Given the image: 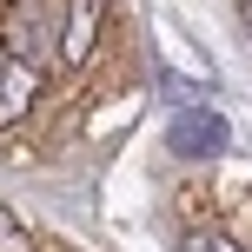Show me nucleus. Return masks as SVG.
Wrapping results in <instances>:
<instances>
[{"label": "nucleus", "instance_id": "7ed1b4c3", "mask_svg": "<svg viewBox=\"0 0 252 252\" xmlns=\"http://www.w3.org/2000/svg\"><path fill=\"white\" fill-rule=\"evenodd\" d=\"M100 13H106V0H66V33H60V60L66 66H87L93 40H100Z\"/></svg>", "mask_w": 252, "mask_h": 252}, {"label": "nucleus", "instance_id": "f03ea898", "mask_svg": "<svg viewBox=\"0 0 252 252\" xmlns=\"http://www.w3.org/2000/svg\"><path fill=\"white\" fill-rule=\"evenodd\" d=\"M33 100H40V66L33 60H0V133L7 126H20L27 113H33Z\"/></svg>", "mask_w": 252, "mask_h": 252}, {"label": "nucleus", "instance_id": "423d86ee", "mask_svg": "<svg viewBox=\"0 0 252 252\" xmlns=\"http://www.w3.org/2000/svg\"><path fill=\"white\" fill-rule=\"evenodd\" d=\"M186 252H239V246H232L226 232H213V226H206V232H192V239H186Z\"/></svg>", "mask_w": 252, "mask_h": 252}, {"label": "nucleus", "instance_id": "f257e3e1", "mask_svg": "<svg viewBox=\"0 0 252 252\" xmlns=\"http://www.w3.org/2000/svg\"><path fill=\"white\" fill-rule=\"evenodd\" d=\"M166 146L179 153V159H219V153L232 146V126L213 113V106H179L173 126H166Z\"/></svg>", "mask_w": 252, "mask_h": 252}, {"label": "nucleus", "instance_id": "39448f33", "mask_svg": "<svg viewBox=\"0 0 252 252\" xmlns=\"http://www.w3.org/2000/svg\"><path fill=\"white\" fill-rule=\"evenodd\" d=\"M0 252H33V232H27L7 206H0Z\"/></svg>", "mask_w": 252, "mask_h": 252}, {"label": "nucleus", "instance_id": "20e7f679", "mask_svg": "<svg viewBox=\"0 0 252 252\" xmlns=\"http://www.w3.org/2000/svg\"><path fill=\"white\" fill-rule=\"evenodd\" d=\"M7 40H13V53H20V60L47 53V27H40V13H33V7H13V20H7Z\"/></svg>", "mask_w": 252, "mask_h": 252}]
</instances>
